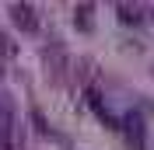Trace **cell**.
<instances>
[{
  "label": "cell",
  "mask_w": 154,
  "mask_h": 150,
  "mask_svg": "<svg viewBox=\"0 0 154 150\" xmlns=\"http://www.w3.org/2000/svg\"><path fill=\"white\" fill-rule=\"evenodd\" d=\"M14 18H18V25H25V32H35V14H32V7L18 4V7H14Z\"/></svg>",
  "instance_id": "cell-1"
},
{
  "label": "cell",
  "mask_w": 154,
  "mask_h": 150,
  "mask_svg": "<svg viewBox=\"0 0 154 150\" xmlns=\"http://www.w3.org/2000/svg\"><path fill=\"white\" fill-rule=\"evenodd\" d=\"M119 14L126 18V25H137V21H140V14H137V10H130V7H119Z\"/></svg>",
  "instance_id": "cell-2"
}]
</instances>
